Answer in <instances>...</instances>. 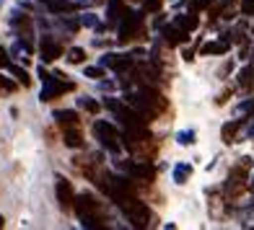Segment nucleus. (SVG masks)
<instances>
[{"label":"nucleus","mask_w":254,"mask_h":230,"mask_svg":"<svg viewBox=\"0 0 254 230\" xmlns=\"http://www.w3.org/2000/svg\"><path fill=\"white\" fill-rule=\"evenodd\" d=\"M3 225H5V217H3V215H0V228H3Z\"/></svg>","instance_id":"obj_37"},{"label":"nucleus","mask_w":254,"mask_h":230,"mask_svg":"<svg viewBox=\"0 0 254 230\" xmlns=\"http://www.w3.org/2000/svg\"><path fill=\"white\" fill-rule=\"evenodd\" d=\"M228 96H231V91H223V93H221V96L215 98V103H218V106H223V103L228 101Z\"/></svg>","instance_id":"obj_33"},{"label":"nucleus","mask_w":254,"mask_h":230,"mask_svg":"<svg viewBox=\"0 0 254 230\" xmlns=\"http://www.w3.org/2000/svg\"><path fill=\"white\" fill-rule=\"evenodd\" d=\"M194 137H197V135H194V130H182L177 135V142L187 147V145H194Z\"/></svg>","instance_id":"obj_25"},{"label":"nucleus","mask_w":254,"mask_h":230,"mask_svg":"<svg viewBox=\"0 0 254 230\" xmlns=\"http://www.w3.org/2000/svg\"><path fill=\"white\" fill-rule=\"evenodd\" d=\"M10 67V49L0 47V70H8Z\"/></svg>","instance_id":"obj_31"},{"label":"nucleus","mask_w":254,"mask_h":230,"mask_svg":"<svg viewBox=\"0 0 254 230\" xmlns=\"http://www.w3.org/2000/svg\"><path fill=\"white\" fill-rule=\"evenodd\" d=\"M78 106L83 109V111H88V114H99V111H101V106H104V103H99V101H94V98H88V96H83V98H78Z\"/></svg>","instance_id":"obj_23"},{"label":"nucleus","mask_w":254,"mask_h":230,"mask_svg":"<svg viewBox=\"0 0 254 230\" xmlns=\"http://www.w3.org/2000/svg\"><path fill=\"white\" fill-rule=\"evenodd\" d=\"M63 142H65V147H70V150L83 147V135H80V127H75V130H63Z\"/></svg>","instance_id":"obj_19"},{"label":"nucleus","mask_w":254,"mask_h":230,"mask_svg":"<svg viewBox=\"0 0 254 230\" xmlns=\"http://www.w3.org/2000/svg\"><path fill=\"white\" fill-rule=\"evenodd\" d=\"M16 83H18V80H16ZM16 83H13L10 78H3V75H0V93H13V91L18 88Z\"/></svg>","instance_id":"obj_27"},{"label":"nucleus","mask_w":254,"mask_h":230,"mask_svg":"<svg viewBox=\"0 0 254 230\" xmlns=\"http://www.w3.org/2000/svg\"><path fill=\"white\" fill-rule=\"evenodd\" d=\"M10 29L16 31L18 42H24L26 54H34V21H31V16L16 10V13L10 16Z\"/></svg>","instance_id":"obj_9"},{"label":"nucleus","mask_w":254,"mask_h":230,"mask_svg":"<svg viewBox=\"0 0 254 230\" xmlns=\"http://www.w3.org/2000/svg\"><path fill=\"white\" fill-rule=\"evenodd\" d=\"M99 65H101V67H109V70H114V73H122V70H127V67H132L135 60H132L130 54L107 52V54H101V57H99Z\"/></svg>","instance_id":"obj_12"},{"label":"nucleus","mask_w":254,"mask_h":230,"mask_svg":"<svg viewBox=\"0 0 254 230\" xmlns=\"http://www.w3.org/2000/svg\"><path fill=\"white\" fill-rule=\"evenodd\" d=\"M117 166L122 174L132 176L135 181H145L151 184L156 179V166L153 160H140V158H132V160H117Z\"/></svg>","instance_id":"obj_8"},{"label":"nucleus","mask_w":254,"mask_h":230,"mask_svg":"<svg viewBox=\"0 0 254 230\" xmlns=\"http://www.w3.org/2000/svg\"><path fill=\"white\" fill-rule=\"evenodd\" d=\"M244 135L249 137V140H252V137H254V122H249V124H247V132H244Z\"/></svg>","instance_id":"obj_34"},{"label":"nucleus","mask_w":254,"mask_h":230,"mask_svg":"<svg viewBox=\"0 0 254 230\" xmlns=\"http://www.w3.org/2000/svg\"><path fill=\"white\" fill-rule=\"evenodd\" d=\"M67 62L83 65V62H86V49H83V47H70V49H67Z\"/></svg>","instance_id":"obj_24"},{"label":"nucleus","mask_w":254,"mask_h":230,"mask_svg":"<svg viewBox=\"0 0 254 230\" xmlns=\"http://www.w3.org/2000/svg\"><path fill=\"white\" fill-rule=\"evenodd\" d=\"M125 13H127V5L122 3V0H109V3H107V24L109 26L120 24Z\"/></svg>","instance_id":"obj_15"},{"label":"nucleus","mask_w":254,"mask_h":230,"mask_svg":"<svg viewBox=\"0 0 254 230\" xmlns=\"http://www.w3.org/2000/svg\"><path fill=\"white\" fill-rule=\"evenodd\" d=\"M231 49V42L223 37V39H215V42H205L200 47V54H226Z\"/></svg>","instance_id":"obj_18"},{"label":"nucleus","mask_w":254,"mask_h":230,"mask_svg":"<svg viewBox=\"0 0 254 230\" xmlns=\"http://www.w3.org/2000/svg\"><path fill=\"white\" fill-rule=\"evenodd\" d=\"M247 189H249V168H247L244 163H239V166L231 168V174H228V179H226L223 197H226V202L231 204V202H236Z\"/></svg>","instance_id":"obj_7"},{"label":"nucleus","mask_w":254,"mask_h":230,"mask_svg":"<svg viewBox=\"0 0 254 230\" xmlns=\"http://www.w3.org/2000/svg\"><path fill=\"white\" fill-rule=\"evenodd\" d=\"M244 127V119H231V122H226L223 127H221V140L226 142V145H231V142H236V132Z\"/></svg>","instance_id":"obj_16"},{"label":"nucleus","mask_w":254,"mask_h":230,"mask_svg":"<svg viewBox=\"0 0 254 230\" xmlns=\"http://www.w3.org/2000/svg\"><path fill=\"white\" fill-rule=\"evenodd\" d=\"M114 204L122 210V215L127 217V223H130L132 228H137V230L151 228L156 223L153 212L148 210L145 202H140V197H120V199H114Z\"/></svg>","instance_id":"obj_2"},{"label":"nucleus","mask_w":254,"mask_h":230,"mask_svg":"<svg viewBox=\"0 0 254 230\" xmlns=\"http://www.w3.org/2000/svg\"><path fill=\"white\" fill-rule=\"evenodd\" d=\"M125 101L130 103L132 109H137L148 122L158 119L161 114L169 109V98H164V93H158L156 86H137L135 91H127Z\"/></svg>","instance_id":"obj_1"},{"label":"nucleus","mask_w":254,"mask_h":230,"mask_svg":"<svg viewBox=\"0 0 254 230\" xmlns=\"http://www.w3.org/2000/svg\"><path fill=\"white\" fill-rule=\"evenodd\" d=\"M137 39H145V10H132L127 8V13L120 21V44H130Z\"/></svg>","instance_id":"obj_5"},{"label":"nucleus","mask_w":254,"mask_h":230,"mask_svg":"<svg viewBox=\"0 0 254 230\" xmlns=\"http://www.w3.org/2000/svg\"><path fill=\"white\" fill-rule=\"evenodd\" d=\"M182 57H184L187 62H192V60H194V52H192V49H184V54H182Z\"/></svg>","instance_id":"obj_35"},{"label":"nucleus","mask_w":254,"mask_h":230,"mask_svg":"<svg viewBox=\"0 0 254 230\" xmlns=\"http://www.w3.org/2000/svg\"><path fill=\"white\" fill-rule=\"evenodd\" d=\"M213 3H215V0H213Z\"/></svg>","instance_id":"obj_39"},{"label":"nucleus","mask_w":254,"mask_h":230,"mask_svg":"<svg viewBox=\"0 0 254 230\" xmlns=\"http://www.w3.org/2000/svg\"><path fill=\"white\" fill-rule=\"evenodd\" d=\"M39 54H42V62H55L57 57H63V44L52 34H44L39 44Z\"/></svg>","instance_id":"obj_13"},{"label":"nucleus","mask_w":254,"mask_h":230,"mask_svg":"<svg viewBox=\"0 0 254 230\" xmlns=\"http://www.w3.org/2000/svg\"><path fill=\"white\" fill-rule=\"evenodd\" d=\"M174 24L179 26V29H184V31H194L200 26V18H197V13H194V10H190V13H177L174 16Z\"/></svg>","instance_id":"obj_17"},{"label":"nucleus","mask_w":254,"mask_h":230,"mask_svg":"<svg viewBox=\"0 0 254 230\" xmlns=\"http://www.w3.org/2000/svg\"><path fill=\"white\" fill-rule=\"evenodd\" d=\"M161 42H164L169 49L171 47H179V44H187L190 42V31L179 29L174 21H171L169 26H161Z\"/></svg>","instance_id":"obj_11"},{"label":"nucleus","mask_w":254,"mask_h":230,"mask_svg":"<svg viewBox=\"0 0 254 230\" xmlns=\"http://www.w3.org/2000/svg\"><path fill=\"white\" fill-rule=\"evenodd\" d=\"M239 10H241V16H254V0H241Z\"/></svg>","instance_id":"obj_32"},{"label":"nucleus","mask_w":254,"mask_h":230,"mask_svg":"<svg viewBox=\"0 0 254 230\" xmlns=\"http://www.w3.org/2000/svg\"><path fill=\"white\" fill-rule=\"evenodd\" d=\"M236 114H239V117L254 114V98H249V101H244V103H239V106H236Z\"/></svg>","instance_id":"obj_29"},{"label":"nucleus","mask_w":254,"mask_h":230,"mask_svg":"<svg viewBox=\"0 0 254 230\" xmlns=\"http://www.w3.org/2000/svg\"><path fill=\"white\" fill-rule=\"evenodd\" d=\"M52 117H55V122H57V127H60V130H75V127H80V117H78V111H73V109H60V111H55Z\"/></svg>","instance_id":"obj_14"},{"label":"nucleus","mask_w":254,"mask_h":230,"mask_svg":"<svg viewBox=\"0 0 254 230\" xmlns=\"http://www.w3.org/2000/svg\"><path fill=\"white\" fill-rule=\"evenodd\" d=\"M171 176H174L177 184H187L190 176H192V166H190V163H177L174 171H171Z\"/></svg>","instance_id":"obj_20"},{"label":"nucleus","mask_w":254,"mask_h":230,"mask_svg":"<svg viewBox=\"0 0 254 230\" xmlns=\"http://www.w3.org/2000/svg\"><path fill=\"white\" fill-rule=\"evenodd\" d=\"M236 83L241 88H249L254 83V65H244V67H241L239 75H236Z\"/></svg>","instance_id":"obj_21"},{"label":"nucleus","mask_w":254,"mask_h":230,"mask_svg":"<svg viewBox=\"0 0 254 230\" xmlns=\"http://www.w3.org/2000/svg\"><path fill=\"white\" fill-rule=\"evenodd\" d=\"M252 65H254V54H252Z\"/></svg>","instance_id":"obj_38"},{"label":"nucleus","mask_w":254,"mask_h":230,"mask_svg":"<svg viewBox=\"0 0 254 230\" xmlns=\"http://www.w3.org/2000/svg\"><path fill=\"white\" fill-rule=\"evenodd\" d=\"M78 21H80V26H86V29H96V26H99L94 13H83V16H80Z\"/></svg>","instance_id":"obj_30"},{"label":"nucleus","mask_w":254,"mask_h":230,"mask_svg":"<svg viewBox=\"0 0 254 230\" xmlns=\"http://www.w3.org/2000/svg\"><path fill=\"white\" fill-rule=\"evenodd\" d=\"M39 78H42V93L39 98L47 103V101H55L57 96H65V93H70V91H75V83L73 80H65L67 75L63 73H50V70H44V65L39 67Z\"/></svg>","instance_id":"obj_3"},{"label":"nucleus","mask_w":254,"mask_h":230,"mask_svg":"<svg viewBox=\"0 0 254 230\" xmlns=\"http://www.w3.org/2000/svg\"><path fill=\"white\" fill-rule=\"evenodd\" d=\"M83 75H86V78H94V80L107 78V75H104V67H101V65H96V67H83Z\"/></svg>","instance_id":"obj_28"},{"label":"nucleus","mask_w":254,"mask_h":230,"mask_svg":"<svg viewBox=\"0 0 254 230\" xmlns=\"http://www.w3.org/2000/svg\"><path fill=\"white\" fill-rule=\"evenodd\" d=\"M8 73L13 75V78H16V80H18V83L24 86V88H29V86H31V78H29V73L24 70V67H18V65H13V62H10Z\"/></svg>","instance_id":"obj_22"},{"label":"nucleus","mask_w":254,"mask_h":230,"mask_svg":"<svg viewBox=\"0 0 254 230\" xmlns=\"http://www.w3.org/2000/svg\"><path fill=\"white\" fill-rule=\"evenodd\" d=\"M55 194H57V202H60V207L67 212V210H73V204H75V189H73V184L67 181L65 176H57V184H55Z\"/></svg>","instance_id":"obj_10"},{"label":"nucleus","mask_w":254,"mask_h":230,"mask_svg":"<svg viewBox=\"0 0 254 230\" xmlns=\"http://www.w3.org/2000/svg\"><path fill=\"white\" fill-rule=\"evenodd\" d=\"M73 210H75V215L80 217V220H99L104 225L109 223L107 207H104V202H99V197H96V194H91V191H80L78 194Z\"/></svg>","instance_id":"obj_4"},{"label":"nucleus","mask_w":254,"mask_h":230,"mask_svg":"<svg viewBox=\"0 0 254 230\" xmlns=\"http://www.w3.org/2000/svg\"><path fill=\"white\" fill-rule=\"evenodd\" d=\"M94 137H96V142L104 147L107 153H112V155H120L122 153V132L114 127L112 122H104V119H99V122H94Z\"/></svg>","instance_id":"obj_6"},{"label":"nucleus","mask_w":254,"mask_h":230,"mask_svg":"<svg viewBox=\"0 0 254 230\" xmlns=\"http://www.w3.org/2000/svg\"><path fill=\"white\" fill-rule=\"evenodd\" d=\"M249 189H252V191H254V174H252V176H249Z\"/></svg>","instance_id":"obj_36"},{"label":"nucleus","mask_w":254,"mask_h":230,"mask_svg":"<svg viewBox=\"0 0 254 230\" xmlns=\"http://www.w3.org/2000/svg\"><path fill=\"white\" fill-rule=\"evenodd\" d=\"M161 8H164V0H143V10L148 16H151V13H161Z\"/></svg>","instance_id":"obj_26"}]
</instances>
